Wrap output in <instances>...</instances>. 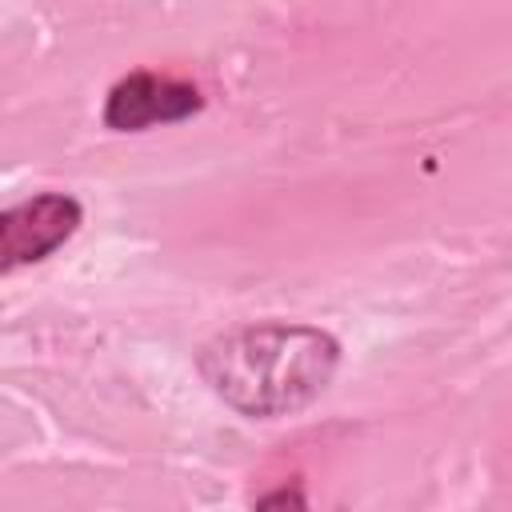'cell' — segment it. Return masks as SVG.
Segmentation results:
<instances>
[{
  "label": "cell",
  "mask_w": 512,
  "mask_h": 512,
  "mask_svg": "<svg viewBox=\"0 0 512 512\" xmlns=\"http://www.w3.org/2000/svg\"><path fill=\"white\" fill-rule=\"evenodd\" d=\"M256 512H304V500H300V488H280V492H272V496H264L260 504H256Z\"/></svg>",
  "instance_id": "277c9868"
},
{
  "label": "cell",
  "mask_w": 512,
  "mask_h": 512,
  "mask_svg": "<svg viewBox=\"0 0 512 512\" xmlns=\"http://www.w3.org/2000/svg\"><path fill=\"white\" fill-rule=\"evenodd\" d=\"M200 92L184 80L156 76V72H132L124 76L104 104V124L116 132H144L152 124H176L200 112Z\"/></svg>",
  "instance_id": "3957f363"
},
{
  "label": "cell",
  "mask_w": 512,
  "mask_h": 512,
  "mask_svg": "<svg viewBox=\"0 0 512 512\" xmlns=\"http://www.w3.org/2000/svg\"><path fill=\"white\" fill-rule=\"evenodd\" d=\"M196 364L228 408L252 420H272L308 408L332 384L340 344L312 324L264 320L212 336Z\"/></svg>",
  "instance_id": "6da1fadb"
},
{
  "label": "cell",
  "mask_w": 512,
  "mask_h": 512,
  "mask_svg": "<svg viewBox=\"0 0 512 512\" xmlns=\"http://www.w3.org/2000/svg\"><path fill=\"white\" fill-rule=\"evenodd\" d=\"M80 228V200L68 192H40L0 216V268L36 264L52 256Z\"/></svg>",
  "instance_id": "7a4b0ae2"
}]
</instances>
